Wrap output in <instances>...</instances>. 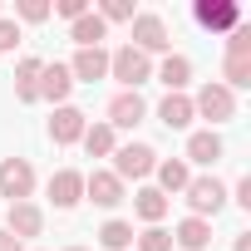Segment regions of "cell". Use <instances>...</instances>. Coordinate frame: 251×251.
Instances as JSON below:
<instances>
[{
  "instance_id": "obj_28",
  "label": "cell",
  "mask_w": 251,
  "mask_h": 251,
  "mask_svg": "<svg viewBox=\"0 0 251 251\" xmlns=\"http://www.w3.org/2000/svg\"><path fill=\"white\" fill-rule=\"evenodd\" d=\"M133 241H138V251H173V236H168L163 226H148V231H138Z\"/></svg>"
},
{
  "instance_id": "obj_4",
  "label": "cell",
  "mask_w": 251,
  "mask_h": 251,
  "mask_svg": "<svg viewBox=\"0 0 251 251\" xmlns=\"http://www.w3.org/2000/svg\"><path fill=\"white\" fill-rule=\"evenodd\" d=\"M158 168V153L148 148V143H123V148H113V177L118 182H128V177H148Z\"/></svg>"
},
{
  "instance_id": "obj_9",
  "label": "cell",
  "mask_w": 251,
  "mask_h": 251,
  "mask_svg": "<svg viewBox=\"0 0 251 251\" xmlns=\"http://www.w3.org/2000/svg\"><path fill=\"white\" fill-rule=\"evenodd\" d=\"M148 118V99L143 94H133V89H123V94H113L108 99V128H138V123Z\"/></svg>"
},
{
  "instance_id": "obj_6",
  "label": "cell",
  "mask_w": 251,
  "mask_h": 251,
  "mask_svg": "<svg viewBox=\"0 0 251 251\" xmlns=\"http://www.w3.org/2000/svg\"><path fill=\"white\" fill-rule=\"evenodd\" d=\"M30 192H35V168H30V158H5V163H0V197L30 202Z\"/></svg>"
},
{
  "instance_id": "obj_13",
  "label": "cell",
  "mask_w": 251,
  "mask_h": 251,
  "mask_svg": "<svg viewBox=\"0 0 251 251\" xmlns=\"http://www.w3.org/2000/svg\"><path fill=\"white\" fill-rule=\"evenodd\" d=\"M222 153H226L222 133L202 128V133H192V138H187V158H182V163H197V168H217V163H222Z\"/></svg>"
},
{
  "instance_id": "obj_21",
  "label": "cell",
  "mask_w": 251,
  "mask_h": 251,
  "mask_svg": "<svg viewBox=\"0 0 251 251\" xmlns=\"http://www.w3.org/2000/svg\"><path fill=\"white\" fill-rule=\"evenodd\" d=\"M158 118L168 123V128H192L197 113H192V99H187V94H168V99L158 103Z\"/></svg>"
},
{
  "instance_id": "obj_5",
  "label": "cell",
  "mask_w": 251,
  "mask_h": 251,
  "mask_svg": "<svg viewBox=\"0 0 251 251\" xmlns=\"http://www.w3.org/2000/svg\"><path fill=\"white\" fill-rule=\"evenodd\" d=\"M192 20H197L202 30H212V35H226V30L241 25V5H236V0H197V5H192Z\"/></svg>"
},
{
  "instance_id": "obj_16",
  "label": "cell",
  "mask_w": 251,
  "mask_h": 251,
  "mask_svg": "<svg viewBox=\"0 0 251 251\" xmlns=\"http://www.w3.org/2000/svg\"><path fill=\"white\" fill-rule=\"evenodd\" d=\"M69 89H74V74H69V64H45V69H40V99H50V103H64V99H69Z\"/></svg>"
},
{
  "instance_id": "obj_24",
  "label": "cell",
  "mask_w": 251,
  "mask_h": 251,
  "mask_svg": "<svg viewBox=\"0 0 251 251\" xmlns=\"http://www.w3.org/2000/svg\"><path fill=\"white\" fill-rule=\"evenodd\" d=\"M99 246H103V251H128V246H133V226L118 222V217L103 222V226H99Z\"/></svg>"
},
{
  "instance_id": "obj_10",
  "label": "cell",
  "mask_w": 251,
  "mask_h": 251,
  "mask_svg": "<svg viewBox=\"0 0 251 251\" xmlns=\"http://www.w3.org/2000/svg\"><path fill=\"white\" fill-rule=\"evenodd\" d=\"M84 197H89L94 207H118L123 197H128V187H123L108 168H94V173L84 177Z\"/></svg>"
},
{
  "instance_id": "obj_25",
  "label": "cell",
  "mask_w": 251,
  "mask_h": 251,
  "mask_svg": "<svg viewBox=\"0 0 251 251\" xmlns=\"http://www.w3.org/2000/svg\"><path fill=\"white\" fill-rule=\"evenodd\" d=\"M222 84L236 94V89H251V59H222Z\"/></svg>"
},
{
  "instance_id": "obj_31",
  "label": "cell",
  "mask_w": 251,
  "mask_h": 251,
  "mask_svg": "<svg viewBox=\"0 0 251 251\" xmlns=\"http://www.w3.org/2000/svg\"><path fill=\"white\" fill-rule=\"evenodd\" d=\"M54 15H64V20L74 25L79 15H89V0H59V5H54Z\"/></svg>"
},
{
  "instance_id": "obj_34",
  "label": "cell",
  "mask_w": 251,
  "mask_h": 251,
  "mask_svg": "<svg viewBox=\"0 0 251 251\" xmlns=\"http://www.w3.org/2000/svg\"><path fill=\"white\" fill-rule=\"evenodd\" d=\"M231 251H251V231H241V236L231 241Z\"/></svg>"
},
{
  "instance_id": "obj_20",
  "label": "cell",
  "mask_w": 251,
  "mask_h": 251,
  "mask_svg": "<svg viewBox=\"0 0 251 251\" xmlns=\"http://www.w3.org/2000/svg\"><path fill=\"white\" fill-rule=\"evenodd\" d=\"M103 35H108V25H103L94 10H89V15H79V20L69 25V40H74L79 50H99V45H103Z\"/></svg>"
},
{
  "instance_id": "obj_19",
  "label": "cell",
  "mask_w": 251,
  "mask_h": 251,
  "mask_svg": "<svg viewBox=\"0 0 251 251\" xmlns=\"http://www.w3.org/2000/svg\"><path fill=\"white\" fill-rule=\"evenodd\" d=\"M158 79L168 84V94H182V89L192 84V59H187V54H163Z\"/></svg>"
},
{
  "instance_id": "obj_12",
  "label": "cell",
  "mask_w": 251,
  "mask_h": 251,
  "mask_svg": "<svg viewBox=\"0 0 251 251\" xmlns=\"http://www.w3.org/2000/svg\"><path fill=\"white\" fill-rule=\"evenodd\" d=\"M5 231H10L15 241H30V236H40V231H45V212H40L35 202H10Z\"/></svg>"
},
{
  "instance_id": "obj_29",
  "label": "cell",
  "mask_w": 251,
  "mask_h": 251,
  "mask_svg": "<svg viewBox=\"0 0 251 251\" xmlns=\"http://www.w3.org/2000/svg\"><path fill=\"white\" fill-rule=\"evenodd\" d=\"M15 15H20V20H30V25H40V20H50V15H54V5H50V0H20Z\"/></svg>"
},
{
  "instance_id": "obj_3",
  "label": "cell",
  "mask_w": 251,
  "mask_h": 251,
  "mask_svg": "<svg viewBox=\"0 0 251 251\" xmlns=\"http://www.w3.org/2000/svg\"><path fill=\"white\" fill-rule=\"evenodd\" d=\"M192 113L207 118V123H226V118H236V94L226 84H202L197 99H192Z\"/></svg>"
},
{
  "instance_id": "obj_14",
  "label": "cell",
  "mask_w": 251,
  "mask_h": 251,
  "mask_svg": "<svg viewBox=\"0 0 251 251\" xmlns=\"http://www.w3.org/2000/svg\"><path fill=\"white\" fill-rule=\"evenodd\" d=\"M69 74H74V79H84V84L108 79V50H103V45H99V50H79V54L69 59Z\"/></svg>"
},
{
  "instance_id": "obj_35",
  "label": "cell",
  "mask_w": 251,
  "mask_h": 251,
  "mask_svg": "<svg viewBox=\"0 0 251 251\" xmlns=\"http://www.w3.org/2000/svg\"><path fill=\"white\" fill-rule=\"evenodd\" d=\"M64 251H89V246H64Z\"/></svg>"
},
{
  "instance_id": "obj_30",
  "label": "cell",
  "mask_w": 251,
  "mask_h": 251,
  "mask_svg": "<svg viewBox=\"0 0 251 251\" xmlns=\"http://www.w3.org/2000/svg\"><path fill=\"white\" fill-rule=\"evenodd\" d=\"M20 40H25V35H20V25H15V20H5V15H0V54H10V50H15Z\"/></svg>"
},
{
  "instance_id": "obj_15",
  "label": "cell",
  "mask_w": 251,
  "mask_h": 251,
  "mask_svg": "<svg viewBox=\"0 0 251 251\" xmlns=\"http://www.w3.org/2000/svg\"><path fill=\"white\" fill-rule=\"evenodd\" d=\"M168 236H173L182 251H207V246H212V222H202V217H182Z\"/></svg>"
},
{
  "instance_id": "obj_2",
  "label": "cell",
  "mask_w": 251,
  "mask_h": 251,
  "mask_svg": "<svg viewBox=\"0 0 251 251\" xmlns=\"http://www.w3.org/2000/svg\"><path fill=\"white\" fill-rule=\"evenodd\" d=\"M182 197H187V207H192V217H217L222 207H226V187H222V177H192L187 187H182Z\"/></svg>"
},
{
  "instance_id": "obj_7",
  "label": "cell",
  "mask_w": 251,
  "mask_h": 251,
  "mask_svg": "<svg viewBox=\"0 0 251 251\" xmlns=\"http://www.w3.org/2000/svg\"><path fill=\"white\" fill-rule=\"evenodd\" d=\"M168 45H173V35H168V20L163 15H133V50H143V54H168Z\"/></svg>"
},
{
  "instance_id": "obj_26",
  "label": "cell",
  "mask_w": 251,
  "mask_h": 251,
  "mask_svg": "<svg viewBox=\"0 0 251 251\" xmlns=\"http://www.w3.org/2000/svg\"><path fill=\"white\" fill-rule=\"evenodd\" d=\"M99 20H103V25H123V20L133 25V0H103V5H99Z\"/></svg>"
},
{
  "instance_id": "obj_8",
  "label": "cell",
  "mask_w": 251,
  "mask_h": 251,
  "mask_svg": "<svg viewBox=\"0 0 251 251\" xmlns=\"http://www.w3.org/2000/svg\"><path fill=\"white\" fill-rule=\"evenodd\" d=\"M84 128H89V113L74 108V103H59L54 118H50V143H54V148H69V143L84 138Z\"/></svg>"
},
{
  "instance_id": "obj_32",
  "label": "cell",
  "mask_w": 251,
  "mask_h": 251,
  "mask_svg": "<svg viewBox=\"0 0 251 251\" xmlns=\"http://www.w3.org/2000/svg\"><path fill=\"white\" fill-rule=\"evenodd\" d=\"M0 251H25V241H15L5 226H0Z\"/></svg>"
},
{
  "instance_id": "obj_18",
  "label": "cell",
  "mask_w": 251,
  "mask_h": 251,
  "mask_svg": "<svg viewBox=\"0 0 251 251\" xmlns=\"http://www.w3.org/2000/svg\"><path fill=\"white\" fill-rule=\"evenodd\" d=\"M153 173H158V192H163V197H173V192H182V187L192 182V168H187L182 158H158Z\"/></svg>"
},
{
  "instance_id": "obj_22",
  "label": "cell",
  "mask_w": 251,
  "mask_h": 251,
  "mask_svg": "<svg viewBox=\"0 0 251 251\" xmlns=\"http://www.w3.org/2000/svg\"><path fill=\"white\" fill-rule=\"evenodd\" d=\"M79 143H84V153H89V158H113V148H118V138H113L108 123H89Z\"/></svg>"
},
{
  "instance_id": "obj_1",
  "label": "cell",
  "mask_w": 251,
  "mask_h": 251,
  "mask_svg": "<svg viewBox=\"0 0 251 251\" xmlns=\"http://www.w3.org/2000/svg\"><path fill=\"white\" fill-rule=\"evenodd\" d=\"M108 79H118L123 89H143L148 79H153V59L143 54V50H133V45H123V50H113L108 54Z\"/></svg>"
},
{
  "instance_id": "obj_27",
  "label": "cell",
  "mask_w": 251,
  "mask_h": 251,
  "mask_svg": "<svg viewBox=\"0 0 251 251\" xmlns=\"http://www.w3.org/2000/svg\"><path fill=\"white\" fill-rule=\"evenodd\" d=\"M226 59H251V25L226 30Z\"/></svg>"
},
{
  "instance_id": "obj_17",
  "label": "cell",
  "mask_w": 251,
  "mask_h": 251,
  "mask_svg": "<svg viewBox=\"0 0 251 251\" xmlns=\"http://www.w3.org/2000/svg\"><path fill=\"white\" fill-rule=\"evenodd\" d=\"M40 69H45V59H35V54H25L15 64V99L20 103H35L40 99Z\"/></svg>"
},
{
  "instance_id": "obj_11",
  "label": "cell",
  "mask_w": 251,
  "mask_h": 251,
  "mask_svg": "<svg viewBox=\"0 0 251 251\" xmlns=\"http://www.w3.org/2000/svg\"><path fill=\"white\" fill-rule=\"evenodd\" d=\"M50 202H54L59 212H74V207L84 202V173H74V168H59V173L50 177Z\"/></svg>"
},
{
  "instance_id": "obj_33",
  "label": "cell",
  "mask_w": 251,
  "mask_h": 251,
  "mask_svg": "<svg viewBox=\"0 0 251 251\" xmlns=\"http://www.w3.org/2000/svg\"><path fill=\"white\" fill-rule=\"evenodd\" d=\"M236 202H241V207H251V177H241V182H236Z\"/></svg>"
},
{
  "instance_id": "obj_23",
  "label": "cell",
  "mask_w": 251,
  "mask_h": 251,
  "mask_svg": "<svg viewBox=\"0 0 251 251\" xmlns=\"http://www.w3.org/2000/svg\"><path fill=\"white\" fill-rule=\"evenodd\" d=\"M133 212H138L148 226H158V222L168 217V197H163L158 187H138V197H133Z\"/></svg>"
}]
</instances>
